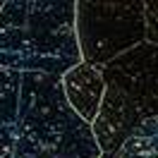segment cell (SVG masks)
<instances>
[{
    "mask_svg": "<svg viewBox=\"0 0 158 158\" xmlns=\"http://www.w3.org/2000/svg\"><path fill=\"white\" fill-rule=\"evenodd\" d=\"M81 60L77 0H5L0 10V67L65 77Z\"/></svg>",
    "mask_w": 158,
    "mask_h": 158,
    "instance_id": "1",
    "label": "cell"
},
{
    "mask_svg": "<svg viewBox=\"0 0 158 158\" xmlns=\"http://www.w3.org/2000/svg\"><path fill=\"white\" fill-rule=\"evenodd\" d=\"M15 158H101L94 127L69 106L62 77L22 74Z\"/></svg>",
    "mask_w": 158,
    "mask_h": 158,
    "instance_id": "2",
    "label": "cell"
},
{
    "mask_svg": "<svg viewBox=\"0 0 158 158\" xmlns=\"http://www.w3.org/2000/svg\"><path fill=\"white\" fill-rule=\"evenodd\" d=\"M81 60L106 67L146 41V0H77Z\"/></svg>",
    "mask_w": 158,
    "mask_h": 158,
    "instance_id": "3",
    "label": "cell"
},
{
    "mask_svg": "<svg viewBox=\"0 0 158 158\" xmlns=\"http://www.w3.org/2000/svg\"><path fill=\"white\" fill-rule=\"evenodd\" d=\"M103 77L132 101L144 120L158 118V46L144 41L106 65Z\"/></svg>",
    "mask_w": 158,
    "mask_h": 158,
    "instance_id": "4",
    "label": "cell"
},
{
    "mask_svg": "<svg viewBox=\"0 0 158 158\" xmlns=\"http://www.w3.org/2000/svg\"><path fill=\"white\" fill-rule=\"evenodd\" d=\"M141 122H144V118L132 106V101L118 86L108 84L106 96H103V106L98 110V118L94 120V125H91L101 153H120L122 146H125V141L132 137V132Z\"/></svg>",
    "mask_w": 158,
    "mask_h": 158,
    "instance_id": "5",
    "label": "cell"
},
{
    "mask_svg": "<svg viewBox=\"0 0 158 158\" xmlns=\"http://www.w3.org/2000/svg\"><path fill=\"white\" fill-rule=\"evenodd\" d=\"M62 89L67 96L69 106L74 108L81 120H86L94 125V120L98 118V110L103 106V96H106V77H103V67L89 65V62H79L77 67H72L62 77Z\"/></svg>",
    "mask_w": 158,
    "mask_h": 158,
    "instance_id": "6",
    "label": "cell"
},
{
    "mask_svg": "<svg viewBox=\"0 0 158 158\" xmlns=\"http://www.w3.org/2000/svg\"><path fill=\"white\" fill-rule=\"evenodd\" d=\"M22 74L0 67V158H15Z\"/></svg>",
    "mask_w": 158,
    "mask_h": 158,
    "instance_id": "7",
    "label": "cell"
},
{
    "mask_svg": "<svg viewBox=\"0 0 158 158\" xmlns=\"http://www.w3.org/2000/svg\"><path fill=\"white\" fill-rule=\"evenodd\" d=\"M120 158H158V118H148L125 141Z\"/></svg>",
    "mask_w": 158,
    "mask_h": 158,
    "instance_id": "8",
    "label": "cell"
},
{
    "mask_svg": "<svg viewBox=\"0 0 158 158\" xmlns=\"http://www.w3.org/2000/svg\"><path fill=\"white\" fill-rule=\"evenodd\" d=\"M146 41L158 46V0H146Z\"/></svg>",
    "mask_w": 158,
    "mask_h": 158,
    "instance_id": "9",
    "label": "cell"
},
{
    "mask_svg": "<svg viewBox=\"0 0 158 158\" xmlns=\"http://www.w3.org/2000/svg\"><path fill=\"white\" fill-rule=\"evenodd\" d=\"M101 158H120V153H101Z\"/></svg>",
    "mask_w": 158,
    "mask_h": 158,
    "instance_id": "10",
    "label": "cell"
},
{
    "mask_svg": "<svg viewBox=\"0 0 158 158\" xmlns=\"http://www.w3.org/2000/svg\"><path fill=\"white\" fill-rule=\"evenodd\" d=\"M2 5H5V0H0V10H2Z\"/></svg>",
    "mask_w": 158,
    "mask_h": 158,
    "instance_id": "11",
    "label": "cell"
}]
</instances>
